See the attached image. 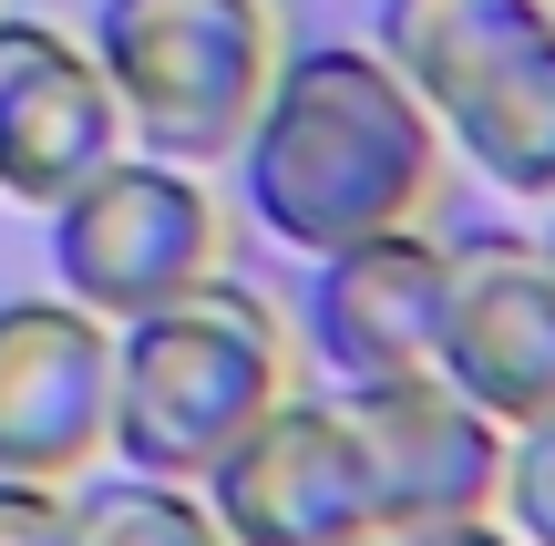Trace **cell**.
Instances as JSON below:
<instances>
[{
  "mask_svg": "<svg viewBox=\"0 0 555 546\" xmlns=\"http://www.w3.org/2000/svg\"><path fill=\"white\" fill-rule=\"evenodd\" d=\"M227 176H237L258 238H278L288 258H319L371 227L433 217L453 144H442V114L371 41H288Z\"/></svg>",
  "mask_w": 555,
  "mask_h": 546,
  "instance_id": "6da1fadb",
  "label": "cell"
},
{
  "mask_svg": "<svg viewBox=\"0 0 555 546\" xmlns=\"http://www.w3.org/2000/svg\"><path fill=\"white\" fill-rule=\"evenodd\" d=\"M288 382H298L288 309L268 289H247L237 268H217L185 300L114 320V423H103V454L134 474H185L196 485Z\"/></svg>",
  "mask_w": 555,
  "mask_h": 546,
  "instance_id": "7a4b0ae2",
  "label": "cell"
},
{
  "mask_svg": "<svg viewBox=\"0 0 555 546\" xmlns=\"http://www.w3.org/2000/svg\"><path fill=\"white\" fill-rule=\"evenodd\" d=\"M82 52L103 62L124 135L144 155L217 176L288 52V21H278V0H93Z\"/></svg>",
  "mask_w": 555,
  "mask_h": 546,
  "instance_id": "3957f363",
  "label": "cell"
},
{
  "mask_svg": "<svg viewBox=\"0 0 555 546\" xmlns=\"http://www.w3.org/2000/svg\"><path fill=\"white\" fill-rule=\"evenodd\" d=\"M227 247H237V227H227L217 176L144 155V144H124L114 165H93L52 206V289L103 309V320H134V309L206 289L227 268Z\"/></svg>",
  "mask_w": 555,
  "mask_h": 546,
  "instance_id": "277c9868",
  "label": "cell"
},
{
  "mask_svg": "<svg viewBox=\"0 0 555 546\" xmlns=\"http://www.w3.org/2000/svg\"><path fill=\"white\" fill-rule=\"evenodd\" d=\"M196 485L237 546H360V536H380L371 454H360V423L330 382H288Z\"/></svg>",
  "mask_w": 555,
  "mask_h": 546,
  "instance_id": "5b68a950",
  "label": "cell"
},
{
  "mask_svg": "<svg viewBox=\"0 0 555 546\" xmlns=\"http://www.w3.org/2000/svg\"><path fill=\"white\" fill-rule=\"evenodd\" d=\"M442 289H453V238L433 217L371 227L350 247H319L298 279V351L319 382H391V371H433L442 351Z\"/></svg>",
  "mask_w": 555,
  "mask_h": 546,
  "instance_id": "8992f818",
  "label": "cell"
},
{
  "mask_svg": "<svg viewBox=\"0 0 555 546\" xmlns=\"http://www.w3.org/2000/svg\"><path fill=\"white\" fill-rule=\"evenodd\" d=\"M339 392V382H330ZM371 454V495H380V536H422L453 516L504 506V444L515 423L474 403L453 371H391V382H350L339 392Z\"/></svg>",
  "mask_w": 555,
  "mask_h": 546,
  "instance_id": "52a82bcc",
  "label": "cell"
},
{
  "mask_svg": "<svg viewBox=\"0 0 555 546\" xmlns=\"http://www.w3.org/2000/svg\"><path fill=\"white\" fill-rule=\"evenodd\" d=\"M433 371H453L494 423L555 412V258L535 227H463L453 238Z\"/></svg>",
  "mask_w": 555,
  "mask_h": 546,
  "instance_id": "ba28073f",
  "label": "cell"
},
{
  "mask_svg": "<svg viewBox=\"0 0 555 546\" xmlns=\"http://www.w3.org/2000/svg\"><path fill=\"white\" fill-rule=\"evenodd\" d=\"M114 423V320L62 289L0 300V474L73 485Z\"/></svg>",
  "mask_w": 555,
  "mask_h": 546,
  "instance_id": "9c48e42d",
  "label": "cell"
},
{
  "mask_svg": "<svg viewBox=\"0 0 555 546\" xmlns=\"http://www.w3.org/2000/svg\"><path fill=\"white\" fill-rule=\"evenodd\" d=\"M124 103L114 82H103V62L82 52L73 31H41V52L11 73V93H0V196L31 206V217H52L62 196H73L93 165L124 155Z\"/></svg>",
  "mask_w": 555,
  "mask_h": 546,
  "instance_id": "30bf717a",
  "label": "cell"
},
{
  "mask_svg": "<svg viewBox=\"0 0 555 546\" xmlns=\"http://www.w3.org/2000/svg\"><path fill=\"white\" fill-rule=\"evenodd\" d=\"M442 144H453L463 176H483L494 196H515V206L555 196V21L535 41H515V52L442 114Z\"/></svg>",
  "mask_w": 555,
  "mask_h": 546,
  "instance_id": "8fae6325",
  "label": "cell"
},
{
  "mask_svg": "<svg viewBox=\"0 0 555 546\" xmlns=\"http://www.w3.org/2000/svg\"><path fill=\"white\" fill-rule=\"evenodd\" d=\"M555 21V0H380L371 52L412 82L433 114H453L483 73H494L515 41H535Z\"/></svg>",
  "mask_w": 555,
  "mask_h": 546,
  "instance_id": "7c38bea8",
  "label": "cell"
},
{
  "mask_svg": "<svg viewBox=\"0 0 555 546\" xmlns=\"http://www.w3.org/2000/svg\"><path fill=\"white\" fill-rule=\"evenodd\" d=\"M73 546H237V536L217 526L206 485L114 465V474H93V485L73 474Z\"/></svg>",
  "mask_w": 555,
  "mask_h": 546,
  "instance_id": "4fadbf2b",
  "label": "cell"
},
{
  "mask_svg": "<svg viewBox=\"0 0 555 546\" xmlns=\"http://www.w3.org/2000/svg\"><path fill=\"white\" fill-rule=\"evenodd\" d=\"M504 526L525 546H555V412L515 423V444H504Z\"/></svg>",
  "mask_w": 555,
  "mask_h": 546,
  "instance_id": "5bb4252c",
  "label": "cell"
},
{
  "mask_svg": "<svg viewBox=\"0 0 555 546\" xmlns=\"http://www.w3.org/2000/svg\"><path fill=\"white\" fill-rule=\"evenodd\" d=\"M0 546H73V485L0 474Z\"/></svg>",
  "mask_w": 555,
  "mask_h": 546,
  "instance_id": "9a60e30c",
  "label": "cell"
},
{
  "mask_svg": "<svg viewBox=\"0 0 555 546\" xmlns=\"http://www.w3.org/2000/svg\"><path fill=\"white\" fill-rule=\"evenodd\" d=\"M401 546H525V536L504 526V506H483V516H453V526H422V536H401Z\"/></svg>",
  "mask_w": 555,
  "mask_h": 546,
  "instance_id": "2e32d148",
  "label": "cell"
},
{
  "mask_svg": "<svg viewBox=\"0 0 555 546\" xmlns=\"http://www.w3.org/2000/svg\"><path fill=\"white\" fill-rule=\"evenodd\" d=\"M41 31H52L41 11H11V0H0V93H11V73H21V62L41 52Z\"/></svg>",
  "mask_w": 555,
  "mask_h": 546,
  "instance_id": "e0dca14e",
  "label": "cell"
},
{
  "mask_svg": "<svg viewBox=\"0 0 555 546\" xmlns=\"http://www.w3.org/2000/svg\"><path fill=\"white\" fill-rule=\"evenodd\" d=\"M535 238H545V258H555V196H545V227H535Z\"/></svg>",
  "mask_w": 555,
  "mask_h": 546,
  "instance_id": "ac0fdd59",
  "label": "cell"
},
{
  "mask_svg": "<svg viewBox=\"0 0 555 546\" xmlns=\"http://www.w3.org/2000/svg\"><path fill=\"white\" fill-rule=\"evenodd\" d=\"M360 546H401V536H360Z\"/></svg>",
  "mask_w": 555,
  "mask_h": 546,
  "instance_id": "d6986e66",
  "label": "cell"
}]
</instances>
